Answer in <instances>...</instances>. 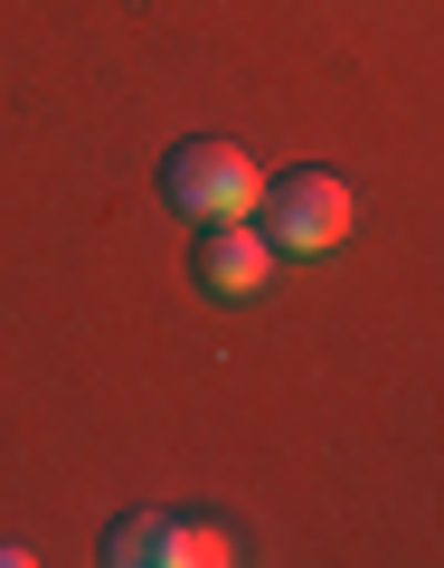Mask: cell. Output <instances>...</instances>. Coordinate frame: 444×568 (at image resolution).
Returning <instances> with one entry per match:
<instances>
[{
    "mask_svg": "<svg viewBox=\"0 0 444 568\" xmlns=\"http://www.w3.org/2000/svg\"><path fill=\"white\" fill-rule=\"evenodd\" d=\"M256 209H265L275 256H331V246L350 237V181H331V171H293V181H275Z\"/></svg>",
    "mask_w": 444,
    "mask_h": 568,
    "instance_id": "7a4b0ae2",
    "label": "cell"
},
{
    "mask_svg": "<svg viewBox=\"0 0 444 568\" xmlns=\"http://www.w3.org/2000/svg\"><path fill=\"white\" fill-rule=\"evenodd\" d=\"M275 275V237L246 219H208V246H199V284L208 294H256Z\"/></svg>",
    "mask_w": 444,
    "mask_h": 568,
    "instance_id": "3957f363",
    "label": "cell"
},
{
    "mask_svg": "<svg viewBox=\"0 0 444 568\" xmlns=\"http://www.w3.org/2000/svg\"><path fill=\"white\" fill-rule=\"evenodd\" d=\"M162 530H171L162 511H142V521H123L114 540H104V559H123V568H142V559H162Z\"/></svg>",
    "mask_w": 444,
    "mask_h": 568,
    "instance_id": "5b68a950",
    "label": "cell"
},
{
    "mask_svg": "<svg viewBox=\"0 0 444 568\" xmlns=\"http://www.w3.org/2000/svg\"><path fill=\"white\" fill-rule=\"evenodd\" d=\"M162 190H171V209H189V219H246V209L265 200V171H256V152H246V142L189 133L180 152L162 162Z\"/></svg>",
    "mask_w": 444,
    "mask_h": 568,
    "instance_id": "6da1fadb",
    "label": "cell"
},
{
    "mask_svg": "<svg viewBox=\"0 0 444 568\" xmlns=\"http://www.w3.org/2000/svg\"><path fill=\"white\" fill-rule=\"evenodd\" d=\"M227 559H237V540L208 530V521H171L162 530V568H227Z\"/></svg>",
    "mask_w": 444,
    "mask_h": 568,
    "instance_id": "277c9868",
    "label": "cell"
}]
</instances>
